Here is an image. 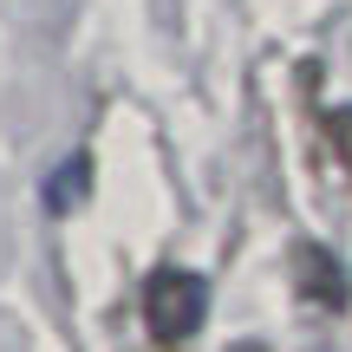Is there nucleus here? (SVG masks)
<instances>
[{
	"mask_svg": "<svg viewBox=\"0 0 352 352\" xmlns=\"http://www.w3.org/2000/svg\"><path fill=\"white\" fill-rule=\"evenodd\" d=\"M202 320H209V280L189 274V267H157L151 280H144V327H151V340L176 352L189 346L202 333Z\"/></svg>",
	"mask_w": 352,
	"mask_h": 352,
	"instance_id": "f257e3e1",
	"label": "nucleus"
},
{
	"mask_svg": "<svg viewBox=\"0 0 352 352\" xmlns=\"http://www.w3.org/2000/svg\"><path fill=\"white\" fill-rule=\"evenodd\" d=\"M294 294H300L314 314H340V307L352 300V287H346V267L333 261L320 241H300L294 248Z\"/></svg>",
	"mask_w": 352,
	"mask_h": 352,
	"instance_id": "f03ea898",
	"label": "nucleus"
},
{
	"mask_svg": "<svg viewBox=\"0 0 352 352\" xmlns=\"http://www.w3.org/2000/svg\"><path fill=\"white\" fill-rule=\"evenodd\" d=\"M85 183H91V164L85 157H72L59 176H52V189H46V202H52V215H65L72 202H85Z\"/></svg>",
	"mask_w": 352,
	"mask_h": 352,
	"instance_id": "7ed1b4c3",
	"label": "nucleus"
},
{
	"mask_svg": "<svg viewBox=\"0 0 352 352\" xmlns=\"http://www.w3.org/2000/svg\"><path fill=\"white\" fill-rule=\"evenodd\" d=\"M327 138H333V157L352 170V104H340V111H327Z\"/></svg>",
	"mask_w": 352,
	"mask_h": 352,
	"instance_id": "20e7f679",
	"label": "nucleus"
}]
</instances>
